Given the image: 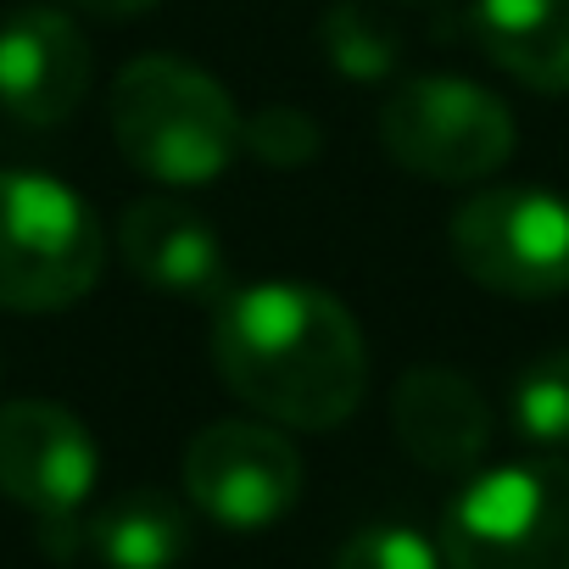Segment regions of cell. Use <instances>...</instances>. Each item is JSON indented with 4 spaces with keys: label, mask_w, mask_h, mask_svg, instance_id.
Wrapping results in <instances>:
<instances>
[{
    "label": "cell",
    "mask_w": 569,
    "mask_h": 569,
    "mask_svg": "<svg viewBox=\"0 0 569 569\" xmlns=\"http://www.w3.org/2000/svg\"><path fill=\"white\" fill-rule=\"evenodd\" d=\"M212 369L218 380L273 425L336 430L363 408L369 347L347 302L319 284L262 279L223 291L212 308Z\"/></svg>",
    "instance_id": "1"
},
{
    "label": "cell",
    "mask_w": 569,
    "mask_h": 569,
    "mask_svg": "<svg viewBox=\"0 0 569 569\" xmlns=\"http://www.w3.org/2000/svg\"><path fill=\"white\" fill-rule=\"evenodd\" d=\"M112 140L134 173L168 190L212 184L240 157V107L184 57H134L112 84Z\"/></svg>",
    "instance_id": "2"
},
{
    "label": "cell",
    "mask_w": 569,
    "mask_h": 569,
    "mask_svg": "<svg viewBox=\"0 0 569 569\" xmlns=\"http://www.w3.org/2000/svg\"><path fill=\"white\" fill-rule=\"evenodd\" d=\"M107 268V229L96 207L34 168L0 173V308L62 313L96 291Z\"/></svg>",
    "instance_id": "3"
},
{
    "label": "cell",
    "mask_w": 569,
    "mask_h": 569,
    "mask_svg": "<svg viewBox=\"0 0 569 569\" xmlns=\"http://www.w3.org/2000/svg\"><path fill=\"white\" fill-rule=\"evenodd\" d=\"M447 569H569V463L525 458L475 475L441 519Z\"/></svg>",
    "instance_id": "4"
},
{
    "label": "cell",
    "mask_w": 569,
    "mask_h": 569,
    "mask_svg": "<svg viewBox=\"0 0 569 569\" xmlns=\"http://www.w3.org/2000/svg\"><path fill=\"white\" fill-rule=\"evenodd\" d=\"M380 146L430 184H475L513 157V112L458 73L402 79L380 107Z\"/></svg>",
    "instance_id": "5"
},
{
    "label": "cell",
    "mask_w": 569,
    "mask_h": 569,
    "mask_svg": "<svg viewBox=\"0 0 569 569\" xmlns=\"http://www.w3.org/2000/svg\"><path fill=\"white\" fill-rule=\"evenodd\" d=\"M458 268L497 297L541 302L569 291V201L541 184H497L452 212Z\"/></svg>",
    "instance_id": "6"
},
{
    "label": "cell",
    "mask_w": 569,
    "mask_h": 569,
    "mask_svg": "<svg viewBox=\"0 0 569 569\" xmlns=\"http://www.w3.org/2000/svg\"><path fill=\"white\" fill-rule=\"evenodd\" d=\"M184 491L223 530H262L302 497V452L273 425L218 419L184 447Z\"/></svg>",
    "instance_id": "7"
},
{
    "label": "cell",
    "mask_w": 569,
    "mask_h": 569,
    "mask_svg": "<svg viewBox=\"0 0 569 569\" xmlns=\"http://www.w3.org/2000/svg\"><path fill=\"white\" fill-rule=\"evenodd\" d=\"M101 475L96 436L62 402H0V497L29 508L40 525L79 519Z\"/></svg>",
    "instance_id": "8"
},
{
    "label": "cell",
    "mask_w": 569,
    "mask_h": 569,
    "mask_svg": "<svg viewBox=\"0 0 569 569\" xmlns=\"http://www.w3.org/2000/svg\"><path fill=\"white\" fill-rule=\"evenodd\" d=\"M90 40L57 7L0 18V112L23 129H57L90 96Z\"/></svg>",
    "instance_id": "9"
},
{
    "label": "cell",
    "mask_w": 569,
    "mask_h": 569,
    "mask_svg": "<svg viewBox=\"0 0 569 569\" xmlns=\"http://www.w3.org/2000/svg\"><path fill=\"white\" fill-rule=\"evenodd\" d=\"M391 430L419 469L458 475L475 469L491 447V408L475 380L458 369H408L391 391Z\"/></svg>",
    "instance_id": "10"
},
{
    "label": "cell",
    "mask_w": 569,
    "mask_h": 569,
    "mask_svg": "<svg viewBox=\"0 0 569 569\" xmlns=\"http://www.w3.org/2000/svg\"><path fill=\"white\" fill-rule=\"evenodd\" d=\"M51 558H90L101 569H173L190 552V519L168 491H123L96 513L40 525Z\"/></svg>",
    "instance_id": "11"
},
{
    "label": "cell",
    "mask_w": 569,
    "mask_h": 569,
    "mask_svg": "<svg viewBox=\"0 0 569 569\" xmlns=\"http://www.w3.org/2000/svg\"><path fill=\"white\" fill-rule=\"evenodd\" d=\"M118 246H123L129 273L157 284V291L212 297L223 284V240L184 201H168V196L134 201L118 223Z\"/></svg>",
    "instance_id": "12"
},
{
    "label": "cell",
    "mask_w": 569,
    "mask_h": 569,
    "mask_svg": "<svg viewBox=\"0 0 569 569\" xmlns=\"http://www.w3.org/2000/svg\"><path fill=\"white\" fill-rule=\"evenodd\" d=\"M480 51L536 96H569V0H475Z\"/></svg>",
    "instance_id": "13"
},
{
    "label": "cell",
    "mask_w": 569,
    "mask_h": 569,
    "mask_svg": "<svg viewBox=\"0 0 569 569\" xmlns=\"http://www.w3.org/2000/svg\"><path fill=\"white\" fill-rule=\"evenodd\" d=\"M319 46H325L330 68L352 84H386L402 62L397 29L375 7H363V0H336L319 23Z\"/></svg>",
    "instance_id": "14"
},
{
    "label": "cell",
    "mask_w": 569,
    "mask_h": 569,
    "mask_svg": "<svg viewBox=\"0 0 569 569\" xmlns=\"http://www.w3.org/2000/svg\"><path fill=\"white\" fill-rule=\"evenodd\" d=\"M513 430L547 452H569V347L541 352L513 380Z\"/></svg>",
    "instance_id": "15"
},
{
    "label": "cell",
    "mask_w": 569,
    "mask_h": 569,
    "mask_svg": "<svg viewBox=\"0 0 569 569\" xmlns=\"http://www.w3.org/2000/svg\"><path fill=\"white\" fill-rule=\"evenodd\" d=\"M240 146L268 168H302L325 151V134L297 107H257L251 118H240Z\"/></svg>",
    "instance_id": "16"
},
{
    "label": "cell",
    "mask_w": 569,
    "mask_h": 569,
    "mask_svg": "<svg viewBox=\"0 0 569 569\" xmlns=\"http://www.w3.org/2000/svg\"><path fill=\"white\" fill-rule=\"evenodd\" d=\"M336 569H441V552L413 525H363L341 547Z\"/></svg>",
    "instance_id": "17"
},
{
    "label": "cell",
    "mask_w": 569,
    "mask_h": 569,
    "mask_svg": "<svg viewBox=\"0 0 569 569\" xmlns=\"http://www.w3.org/2000/svg\"><path fill=\"white\" fill-rule=\"evenodd\" d=\"M73 7L90 18H140V12L162 7V0H73Z\"/></svg>",
    "instance_id": "18"
},
{
    "label": "cell",
    "mask_w": 569,
    "mask_h": 569,
    "mask_svg": "<svg viewBox=\"0 0 569 569\" xmlns=\"http://www.w3.org/2000/svg\"><path fill=\"white\" fill-rule=\"evenodd\" d=\"M397 7H436V0H397Z\"/></svg>",
    "instance_id": "19"
}]
</instances>
